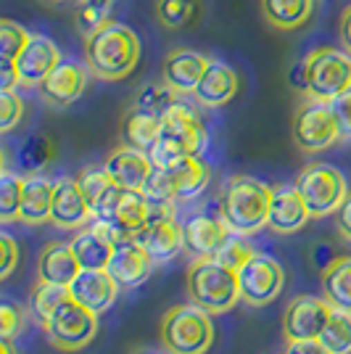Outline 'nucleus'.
I'll return each mask as SVG.
<instances>
[{
  "instance_id": "49",
  "label": "nucleus",
  "mask_w": 351,
  "mask_h": 354,
  "mask_svg": "<svg viewBox=\"0 0 351 354\" xmlns=\"http://www.w3.org/2000/svg\"><path fill=\"white\" fill-rule=\"evenodd\" d=\"M336 222H338V233L346 238V241H351V193L346 196V201L336 212Z\"/></svg>"
},
{
  "instance_id": "20",
  "label": "nucleus",
  "mask_w": 351,
  "mask_h": 354,
  "mask_svg": "<svg viewBox=\"0 0 351 354\" xmlns=\"http://www.w3.org/2000/svg\"><path fill=\"white\" fill-rule=\"evenodd\" d=\"M119 286L108 270H79V275L69 283L72 299L85 304L88 310H93L95 315L106 312L114 301H117Z\"/></svg>"
},
{
  "instance_id": "8",
  "label": "nucleus",
  "mask_w": 351,
  "mask_h": 354,
  "mask_svg": "<svg viewBox=\"0 0 351 354\" xmlns=\"http://www.w3.org/2000/svg\"><path fill=\"white\" fill-rule=\"evenodd\" d=\"M296 185L304 196L312 217L336 214L341 204L346 201V196H349L346 177L341 175V169H336L333 164H309V167H304Z\"/></svg>"
},
{
  "instance_id": "4",
  "label": "nucleus",
  "mask_w": 351,
  "mask_h": 354,
  "mask_svg": "<svg viewBox=\"0 0 351 354\" xmlns=\"http://www.w3.org/2000/svg\"><path fill=\"white\" fill-rule=\"evenodd\" d=\"M188 296L196 307L211 315L233 310L240 299L238 272L217 259H196L188 270Z\"/></svg>"
},
{
  "instance_id": "2",
  "label": "nucleus",
  "mask_w": 351,
  "mask_h": 354,
  "mask_svg": "<svg viewBox=\"0 0 351 354\" xmlns=\"http://www.w3.org/2000/svg\"><path fill=\"white\" fill-rule=\"evenodd\" d=\"M206 148V127L188 104L177 101L161 117V135L148 151L153 167H172L188 156H201Z\"/></svg>"
},
{
  "instance_id": "50",
  "label": "nucleus",
  "mask_w": 351,
  "mask_h": 354,
  "mask_svg": "<svg viewBox=\"0 0 351 354\" xmlns=\"http://www.w3.org/2000/svg\"><path fill=\"white\" fill-rule=\"evenodd\" d=\"M338 35H341L343 50H349L351 53V6L341 14V21H338Z\"/></svg>"
},
{
  "instance_id": "31",
  "label": "nucleus",
  "mask_w": 351,
  "mask_h": 354,
  "mask_svg": "<svg viewBox=\"0 0 351 354\" xmlns=\"http://www.w3.org/2000/svg\"><path fill=\"white\" fill-rule=\"evenodd\" d=\"M56 156V146L48 135H27L21 146L16 148V167L21 175H40Z\"/></svg>"
},
{
  "instance_id": "34",
  "label": "nucleus",
  "mask_w": 351,
  "mask_h": 354,
  "mask_svg": "<svg viewBox=\"0 0 351 354\" xmlns=\"http://www.w3.org/2000/svg\"><path fill=\"white\" fill-rule=\"evenodd\" d=\"M201 14V0H156V16L164 27L180 30L193 24Z\"/></svg>"
},
{
  "instance_id": "3",
  "label": "nucleus",
  "mask_w": 351,
  "mask_h": 354,
  "mask_svg": "<svg viewBox=\"0 0 351 354\" xmlns=\"http://www.w3.org/2000/svg\"><path fill=\"white\" fill-rule=\"evenodd\" d=\"M88 69L101 80H122L140 61V40L127 24L111 21L106 30L85 40Z\"/></svg>"
},
{
  "instance_id": "24",
  "label": "nucleus",
  "mask_w": 351,
  "mask_h": 354,
  "mask_svg": "<svg viewBox=\"0 0 351 354\" xmlns=\"http://www.w3.org/2000/svg\"><path fill=\"white\" fill-rule=\"evenodd\" d=\"M206 66H209V59L201 56L198 50H172L167 61H164V82L172 85L177 93H191L196 90V85L201 82Z\"/></svg>"
},
{
  "instance_id": "44",
  "label": "nucleus",
  "mask_w": 351,
  "mask_h": 354,
  "mask_svg": "<svg viewBox=\"0 0 351 354\" xmlns=\"http://www.w3.org/2000/svg\"><path fill=\"white\" fill-rule=\"evenodd\" d=\"M0 249H3V265H0V278H8L19 262V246L8 233H0Z\"/></svg>"
},
{
  "instance_id": "32",
  "label": "nucleus",
  "mask_w": 351,
  "mask_h": 354,
  "mask_svg": "<svg viewBox=\"0 0 351 354\" xmlns=\"http://www.w3.org/2000/svg\"><path fill=\"white\" fill-rule=\"evenodd\" d=\"M66 299H72L69 286L40 281L35 288H32V294H30V310H32V315L45 325L50 317H53V312L59 310Z\"/></svg>"
},
{
  "instance_id": "30",
  "label": "nucleus",
  "mask_w": 351,
  "mask_h": 354,
  "mask_svg": "<svg viewBox=\"0 0 351 354\" xmlns=\"http://www.w3.org/2000/svg\"><path fill=\"white\" fill-rule=\"evenodd\" d=\"M267 21L278 30H298L314 14V0H262Z\"/></svg>"
},
{
  "instance_id": "27",
  "label": "nucleus",
  "mask_w": 351,
  "mask_h": 354,
  "mask_svg": "<svg viewBox=\"0 0 351 354\" xmlns=\"http://www.w3.org/2000/svg\"><path fill=\"white\" fill-rule=\"evenodd\" d=\"M72 243L74 254L79 259L82 270H106L111 262V254H114V243L108 238H103L93 225L79 227V233L69 241Z\"/></svg>"
},
{
  "instance_id": "16",
  "label": "nucleus",
  "mask_w": 351,
  "mask_h": 354,
  "mask_svg": "<svg viewBox=\"0 0 351 354\" xmlns=\"http://www.w3.org/2000/svg\"><path fill=\"white\" fill-rule=\"evenodd\" d=\"M153 259L148 257V251L135 241V238H124L114 243V254H111V262H108V272L111 278L122 286V288H135L140 283L148 281L151 270H153Z\"/></svg>"
},
{
  "instance_id": "7",
  "label": "nucleus",
  "mask_w": 351,
  "mask_h": 354,
  "mask_svg": "<svg viewBox=\"0 0 351 354\" xmlns=\"http://www.w3.org/2000/svg\"><path fill=\"white\" fill-rule=\"evenodd\" d=\"M309 66V98L336 101L351 90V53L338 48H317L307 56Z\"/></svg>"
},
{
  "instance_id": "29",
  "label": "nucleus",
  "mask_w": 351,
  "mask_h": 354,
  "mask_svg": "<svg viewBox=\"0 0 351 354\" xmlns=\"http://www.w3.org/2000/svg\"><path fill=\"white\" fill-rule=\"evenodd\" d=\"M322 275V294L333 310L351 312V257H338Z\"/></svg>"
},
{
  "instance_id": "48",
  "label": "nucleus",
  "mask_w": 351,
  "mask_h": 354,
  "mask_svg": "<svg viewBox=\"0 0 351 354\" xmlns=\"http://www.w3.org/2000/svg\"><path fill=\"white\" fill-rule=\"evenodd\" d=\"M336 251H333V246L330 243H317L314 249H312V262H314V267L320 270V272H325L328 267L336 262Z\"/></svg>"
},
{
  "instance_id": "35",
  "label": "nucleus",
  "mask_w": 351,
  "mask_h": 354,
  "mask_svg": "<svg viewBox=\"0 0 351 354\" xmlns=\"http://www.w3.org/2000/svg\"><path fill=\"white\" fill-rule=\"evenodd\" d=\"M320 341L333 354H351V312H330V320L322 328Z\"/></svg>"
},
{
  "instance_id": "10",
  "label": "nucleus",
  "mask_w": 351,
  "mask_h": 354,
  "mask_svg": "<svg viewBox=\"0 0 351 354\" xmlns=\"http://www.w3.org/2000/svg\"><path fill=\"white\" fill-rule=\"evenodd\" d=\"M293 138H296V146L309 151V153L325 151V148L333 146L336 140H341V130H338L333 106L328 104V101L309 98L307 104L296 111Z\"/></svg>"
},
{
  "instance_id": "33",
  "label": "nucleus",
  "mask_w": 351,
  "mask_h": 354,
  "mask_svg": "<svg viewBox=\"0 0 351 354\" xmlns=\"http://www.w3.org/2000/svg\"><path fill=\"white\" fill-rule=\"evenodd\" d=\"M111 11H114V0H90V3H82L74 14V24H77V32L90 40L93 35H98L101 30H106L111 24Z\"/></svg>"
},
{
  "instance_id": "36",
  "label": "nucleus",
  "mask_w": 351,
  "mask_h": 354,
  "mask_svg": "<svg viewBox=\"0 0 351 354\" xmlns=\"http://www.w3.org/2000/svg\"><path fill=\"white\" fill-rule=\"evenodd\" d=\"M175 104H177V90L172 85H167V82L146 85V88H140V93L135 95V109H143V111L159 114V117H164Z\"/></svg>"
},
{
  "instance_id": "26",
  "label": "nucleus",
  "mask_w": 351,
  "mask_h": 354,
  "mask_svg": "<svg viewBox=\"0 0 351 354\" xmlns=\"http://www.w3.org/2000/svg\"><path fill=\"white\" fill-rule=\"evenodd\" d=\"M53 191H56V183H50L45 177L40 175L24 177V193H21L19 220L24 222V225H43L45 220H50Z\"/></svg>"
},
{
  "instance_id": "53",
  "label": "nucleus",
  "mask_w": 351,
  "mask_h": 354,
  "mask_svg": "<svg viewBox=\"0 0 351 354\" xmlns=\"http://www.w3.org/2000/svg\"><path fill=\"white\" fill-rule=\"evenodd\" d=\"M82 3H90V0H82ZM98 3H101V0H98Z\"/></svg>"
},
{
  "instance_id": "19",
  "label": "nucleus",
  "mask_w": 351,
  "mask_h": 354,
  "mask_svg": "<svg viewBox=\"0 0 351 354\" xmlns=\"http://www.w3.org/2000/svg\"><path fill=\"white\" fill-rule=\"evenodd\" d=\"M135 241L148 251V257L159 265V262H169L185 249L182 243V225H177L175 217H159V220H148L137 233Z\"/></svg>"
},
{
  "instance_id": "43",
  "label": "nucleus",
  "mask_w": 351,
  "mask_h": 354,
  "mask_svg": "<svg viewBox=\"0 0 351 354\" xmlns=\"http://www.w3.org/2000/svg\"><path fill=\"white\" fill-rule=\"evenodd\" d=\"M330 106H333L338 130H341V140H351V90L338 95L336 101H330Z\"/></svg>"
},
{
  "instance_id": "9",
  "label": "nucleus",
  "mask_w": 351,
  "mask_h": 354,
  "mask_svg": "<svg viewBox=\"0 0 351 354\" xmlns=\"http://www.w3.org/2000/svg\"><path fill=\"white\" fill-rule=\"evenodd\" d=\"M43 328L45 333H48V341L59 352H79L95 336V330H98V315L93 310H88L85 304H79L74 299H66Z\"/></svg>"
},
{
  "instance_id": "52",
  "label": "nucleus",
  "mask_w": 351,
  "mask_h": 354,
  "mask_svg": "<svg viewBox=\"0 0 351 354\" xmlns=\"http://www.w3.org/2000/svg\"><path fill=\"white\" fill-rule=\"evenodd\" d=\"M137 354H161V352H137ZM167 354H169V352H167Z\"/></svg>"
},
{
  "instance_id": "17",
  "label": "nucleus",
  "mask_w": 351,
  "mask_h": 354,
  "mask_svg": "<svg viewBox=\"0 0 351 354\" xmlns=\"http://www.w3.org/2000/svg\"><path fill=\"white\" fill-rule=\"evenodd\" d=\"M61 64V53L53 40H48L43 35H32L27 48L19 53L16 69L21 77L24 88H40L43 80Z\"/></svg>"
},
{
  "instance_id": "39",
  "label": "nucleus",
  "mask_w": 351,
  "mask_h": 354,
  "mask_svg": "<svg viewBox=\"0 0 351 354\" xmlns=\"http://www.w3.org/2000/svg\"><path fill=\"white\" fill-rule=\"evenodd\" d=\"M30 32L24 30L21 24H16V21H3L0 24V59H11L16 61L19 59V53L27 48L30 43Z\"/></svg>"
},
{
  "instance_id": "14",
  "label": "nucleus",
  "mask_w": 351,
  "mask_h": 354,
  "mask_svg": "<svg viewBox=\"0 0 351 354\" xmlns=\"http://www.w3.org/2000/svg\"><path fill=\"white\" fill-rule=\"evenodd\" d=\"M93 220V209H90L85 193L79 188V183L72 177H61L56 180V191H53V209H50V222L64 230H79Z\"/></svg>"
},
{
  "instance_id": "6",
  "label": "nucleus",
  "mask_w": 351,
  "mask_h": 354,
  "mask_svg": "<svg viewBox=\"0 0 351 354\" xmlns=\"http://www.w3.org/2000/svg\"><path fill=\"white\" fill-rule=\"evenodd\" d=\"M209 185V167L198 156H188L172 167H153L146 193L151 201H191Z\"/></svg>"
},
{
  "instance_id": "42",
  "label": "nucleus",
  "mask_w": 351,
  "mask_h": 354,
  "mask_svg": "<svg viewBox=\"0 0 351 354\" xmlns=\"http://www.w3.org/2000/svg\"><path fill=\"white\" fill-rule=\"evenodd\" d=\"M24 328V310L16 307L14 301L0 304V339H14Z\"/></svg>"
},
{
  "instance_id": "37",
  "label": "nucleus",
  "mask_w": 351,
  "mask_h": 354,
  "mask_svg": "<svg viewBox=\"0 0 351 354\" xmlns=\"http://www.w3.org/2000/svg\"><path fill=\"white\" fill-rule=\"evenodd\" d=\"M77 183H79V188L85 193V198H88L90 209H93V214H95V209L101 207V201L108 196V193L114 191V180L108 175V169L106 167H93V169H85L82 175L77 177Z\"/></svg>"
},
{
  "instance_id": "40",
  "label": "nucleus",
  "mask_w": 351,
  "mask_h": 354,
  "mask_svg": "<svg viewBox=\"0 0 351 354\" xmlns=\"http://www.w3.org/2000/svg\"><path fill=\"white\" fill-rule=\"evenodd\" d=\"M254 254H256V251L251 249L249 243L240 238V233H230V236H227V241L222 243V249L217 251V257H214V259L238 272V270L246 265Z\"/></svg>"
},
{
  "instance_id": "47",
  "label": "nucleus",
  "mask_w": 351,
  "mask_h": 354,
  "mask_svg": "<svg viewBox=\"0 0 351 354\" xmlns=\"http://www.w3.org/2000/svg\"><path fill=\"white\" fill-rule=\"evenodd\" d=\"M16 85H21V77L16 69V61L0 59V90H14Z\"/></svg>"
},
{
  "instance_id": "23",
  "label": "nucleus",
  "mask_w": 351,
  "mask_h": 354,
  "mask_svg": "<svg viewBox=\"0 0 351 354\" xmlns=\"http://www.w3.org/2000/svg\"><path fill=\"white\" fill-rule=\"evenodd\" d=\"M238 93V74L233 66L222 64V61H209L201 82L193 90V98L206 109H217L233 101Z\"/></svg>"
},
{
  "instance_id": "51",
  "label": "nucleus",
  "mask_w": 351,
  "mask_h": 354,
  "mask_svg": "<svg viewBox=\"0 0 351 354\" xmlns=\"http://www.w3.org/2000/svg\"><path fill=\"white\" fill-rule=\"evenodd\" d=\"M14 339H3L0 341V352L3 354H16V349H14V344H11Z\"/></svg>"
},
{
  "instance_id": "38",
  "label": "nucleus",
  "mask_w": 351,
  "mask_h": 354,
  "mask_svg": "<svg viewBox=\"0 0 351 354\" xmlns=\"http://www.w3.org/2000/svg\"><path fill=\"white\" fill-rule=\"evenodd\" d=\"M21 193H24V177L3 169V177H0V220L3 222L19 220Z\"/></svg>"
},
{
  "instance_id": "21",
  "label": "nucleus",
  "mask_w": 351,
  "mask_h": 354,
  "mask_svg": "<svg viewBox=\"0 0 351 354\" xmlns=\"http://www.w3.org/2000/svg\"><path fill=\"white\" fill-rule=\"evenodd\" d=\"M309 220H312V212H309L307 201H304V196L298 191V185H280V188L272 191L267 225L275 233H296Z\"/></svg>"
},
{
  "instance_id": "25",
  "label": "nucleus",
  "mask_w": 351,
  "mask_h": 354,
  "mask_svg": "<svg viewBox=\"0 0 351 354\" xmlns=\"http://www.w3.org/2000/svg\"><path fill=\"white\" fill-rule=\"evenodd\" d=\"M79 270H82V265H79V259L74 254L72 243H61V241L45 246L40 259H37L40 281L59 283V286H69L79 275Z\"/></svg>"
},
{
  "instance_id": "13",
  "label": "nucleus",
  "mask_w": 351,
  "mask_h": 354,
  "mask_svg": "<svg viewBox=\"0 0 351 354\" xmlns=\"http://www.w3.org/2000/svg\"><path fill=\"white\" fill-rule=\"evenodd\" d=\"M333 307L328 304V299L317 296H296L288 310L283 315V333L285 341H307L320 339L322 328L330 320Z\"/></svg>"
},
{
  "instance_id": "15",
  "label": "nucleus",
  "mask_w": 351,
  "mask_h": 354,
  "mask_svg": "<svg viewBox=\"0 0 351 354\" xmlns=\"http://www.w3.org/2000/svg\"><path fill=\"white\" fill-rule=\"evenodd\" d=\"M233 230L222 217L196 214L182 225V243L193 259H214Z\"/></svg>"
},
{
  "instance_id": "46",
  "label": "nucleus",
  "mask_w": 351,
  "mask_h": 354,
  "mask_svg": "<svg viewBox=\"0 0 351 354\" xmlns=\"http://www.w3.org/2000/svg\"><path fill=\"white\" fill-rule=\"evenodd\" d=\"M283 354H333L320 339H307V341H288Z\"/></svg>"
},
{
  "instance_id": "45",
  "label": "nucleus",
  "mask_w": 351,
  "mask_h": 354,
  "mask_svg": "<svg viewBox=\"0 0 351 354\" xmlns=\"http://www.w3.org/2000/svg\"><path fill=\"white\" fill-rule=\"evenodd\" d=\"M288 85L296 93H309V66L307 59L296 61L291 69H288Z\"/></svg>"
},
{
  "instance_id": "28",
  "label": "nucleus",
  "mask_w": 351,
  "mask_h": 354,
  "mask_svg": "<svg viewBox=\"0 0 351 354\" xmlns=\"http://www.w3.org/2000/svg\"><path fill=\"white\" fill-rule=\"evenodd\" d=\"M161 135V117L159 114H151L143 109H135L127 114V119L122 122V140L124 146H132L137 151H151L153 143L159 140Z\"/></svg>"
},
{
  "instance_id": "12",
  "label": "nucleus",
  "mask_w": 351,
  "mask_h": 354,
  "mask_svg": "<svg viewBox=\"0 0 351 354\" xmlns=\"http://www.w3.org/2000/svg\"><path fill=\"white\" fill-rule=\"evenodd\" d=\"M93 217L117 225L124 236H135L151 217V201L143 191L114 185V191L103 198Z\"/></svg>"
},
{
  "instance_id": "41",
  "label": "nucleus",
  "mask_w": 351,
  "mask_h": 354,
  "mask_svg": "<svg viewBox=\"0 0 351 354\" xmlns=\"http://www.w3.org/2000/svg\"><path fill=\"white\" fill-rule=\"evenodd\" d=\"M24 117V101L14 90H0V130L8 133Z\"/></svg>"
},
{
  "instance_id": "18",
  "label": "nucleus",
  "mask_w": 351,
  "mask_h": 354,
  "mask_svg": "<svg viewBox=\"0 0 351 354\" xmlns=\"http://www.w3.org/2000/svg\"><path fill=\"white\" fill-rule=\"evenodd\" d=\"M85 88H88L85 66L77 61H61L59 66L43 80L40 95H43L45 104L64 109V106H72L85 93Z\"/></svg>"
},
{
  "instance_id": "5",
  "label": "nucleus",
  "mask_w": 351,
  "mask_h": 354,
  "mask_svg": "<svg viewBox=\"0 0 351 354\" xmlns=\"http://www.w3.org/2000/svg\"><path fill=\"white\" fill-rule=\"evenodd\" d=\"M161 344L169 354H204L214 341L211 312L196 304L172 307L161 317Z\"/></svg>"
},
{
  "instance_id": "11",
  "label": "nucleus",
  "mask_w": 351,
  "mask_h": 354,
  "mask_svg": "<svg viewBox=\"0 0 351 354\" xmlns=\"http://www.w3.org/2000/svg\"><path fill=\"white\" fill-rule=\"evenodd\" d=\"M238 283H240V299L246 304L264 307L280 296L283 283H285V272L272 257L254 254L249 262L238 270Z\"/></svg>"
},
{
  "instance_id": "22",
  "label": "nucleus",
  "mask_w": 351,
  "mask_h": 354,
  "mask_svg": "<svg viewBox=\"0 0 351 354\" xmlns=\"http://www.w3.org/2000/svg\"><path fill=\"white\" fill-rule=\"evenodd\" d=\"M106 169L111 180L122 185V188H132V191H143L148 177L153 172V162L146 151H137L132 146L117 148L108 159H106Z\"/></svg>"
},
{
  "instance_id": "1",
  "label": "nucleus",
  "mask_w": 351,
  "mask_h": 354,
  "mask_svg": "<svg viewBox=\"0 0 351 354\" xmlns=\"http://www.w3.org/2000/svg\"><path fill=\"white\" fill-rule=\"evenodd\" d=\"M272 188L262 180L249 175H235L225 183L220 196V212L227 227L240 236H251L262 230L269 220Z\"/></svg>"
}]
</instances>
